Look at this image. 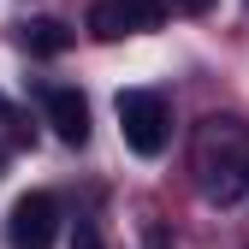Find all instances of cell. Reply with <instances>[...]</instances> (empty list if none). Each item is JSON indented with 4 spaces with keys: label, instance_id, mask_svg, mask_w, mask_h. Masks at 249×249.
I'll list each match as a JSON object with an SVG mask.
<instances>
[{
    "label": "cell",
    "instance_id": "cell-1",
    "mask_svg": "<svg viewBox=\"0 0 249 249\" xmlns=\"http://www.w3.org/2000/svg\"><path fill=\"white\" fill-rule=\"evenodd\" d=\"M196 172H202V190H208L213 202H237V196L249 190V137L237 131L231 119H208V124H202Z\"/></svg>",
    "mask_w": 249,
    "mask_h": 249
},
{
    "label": "cell",
    "instance_id": "cell-3",
    "mask_svg": "<svg viewBox=\"0 0 249 249\" xmlns=\"http://www.w3.org/2000/svg\"><path fill=\"white\" fill-rule=\"evenodd\" d=\"M53 231H59V202L48 190H30L12 202V220H6L12 249H53Z\"/></svg>",
    "mask_w": 249,
    "mask_h": 249
},
{
    "label": "cell",
    "instance_id": "cell-9",
    "mask_svg": "<svg viewBox=\"0 0 249 249\" xmlns=\"http://www.w3.org/2000/svg\"><path fill=\"white\" fill-rule=\"evenodd\" d=\"M172 6H178V12H208L213 0H172Z\"/></svg>",
    "mask_w": 249,
    "mask_h": 249
},
{
    "label": "cell",
    "instance_id": "cell-2",
    "mask_svg": "<svg viewBox=\"0 0 249 249\" xmlns=\"http://www.w3.org/2000/svg\"><path fill=\"white\" fill-rule=\"evenodd\" d=\"M119 131H124V142L137 154L154 160V154L172 142V113H166V101L154 95V89H124L119 95Z\"/></svg>",
    "mask_w": 249,
    "mask_h": 249
},
{
    "label": "cell",
    "instance_id": "cell-8",
    "mask_svg": "<svg viewBox=\"0 0 249 249\" xmlns=\"http://www.w3.org/2000/svg\"><path fill=\"white\" fill-rule=\"evenodd\" d=\"M71 249H101V231H95V226H77V231H71Z\"/></svg>",
    "mask_w": 249,
    "mask_h": 249
},
{
    "label": "cell",
    "instance_id": "cell-7",
    "mask_svg": "<svg viewBox=\"0 0 249 249\" xmlns=\"http://www.w3.org/2000/svg\"><path fill=\"white\" fill-rule=\"evenodd\" d=\"M131 12H137L142 30H154V24H160V0H131Z\"/></svg>",
    "mask_w": 249,
    "mask_h": 249
},
{
    "label": "cell",
    "instance_id": "cell-4",
    "mask_svg": "<svg viewBox=\"0 0 249 249\" xmlns=\"http://www.w3.org/2000/svg\"><path fill=\"white\" fill-rule=\"evenodd\" d=\"M42 107H48V124L59 131V142H89V101L77 89H48Z\"/></svg>",
    "mask_w": 249,
    "mask_h": 249
},
{
    "label": "cell",
    "instance_id": "cell-5",
    "mask_svg": "<svg viewBox=\"0 0 249 249\" xmlns=\"http://www.w3.org/2000/svg\"><path fill=\"white\" fill-rule=\"evenodd\" d=\"M89 30H95L101 42H119V36H131V30H142V24L131 12V0H95V6H89Z\"/></svg>",
    "mask_w": 249,
    "mask_h": 249
},
{
    "label": "cell",
    "instance_id": "cell-6",
    "mask_svg": "<svg viewBox=\"0 0 249 249\" xmlns=\"http://www.w3.org/2000/svg\"><path fill=\"white\" fill-rule=\"evenodd\" d=\"M66 42H71V30H66V24H53V18L24 24V48H30V53H59Z\"/></svg>",
    "mask_w": 249,
    "mask_h": 249
}]
</instances>
